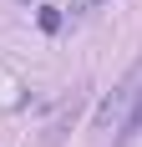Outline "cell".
Here are the masks:
<instances>
[{
  "mask_svg": "<svg viewBox=\"0 0 142 147\" xmlns=\"http://www.w3.org/2000/svg\"><path fill=\"white\" fill-rule=\"evenodd\" d=\"M36 20H41V30H46V36H56L66 15H61V5H41V10H36Z\"/></svg>",
  "mask_w": 142,
  "mask_h": 147,
  "instance_id": "3",
  "label": "cell"
},
{
  "mask_svg": "<svg viewBox=\"0 0 142 147\" xmlns=\"http://www.w3.org/2000/svg\"><path fill=\"white\" fill-rule=\"evenodd\" d=\"M137 102H142V61L122 76V81H117L112 91H107V102L97 107V132H122V127H127V117L137 112Z\"/></svg>",
  "mask_w": 142,
  "mask_h": 147,
  "instance_id": "1",
  "label": "cell"
},
{
  "mask_svg": "<svg viewBox=\"0 0 142 147\" xmlns=\"http://www.w3.org/2000/svg\"><path fill=\"white\" fill-rule=\"evenodd\" d=\"M97 5H107V0H71V20H81V15H91Z\"/></svg>",
  "mask_w": 142,
  "mask_h": 147,
  "instance_id": "4",
  "label": "cell"
},
{
  "mask_svg": "<svg viewBox=\"0 0 142 147\" xmlns=\"http://www.w3.org/2000/svg\"><path fill=\"white\" fill-rule=\"evenodd\" d=\"M76 112H81V91H71V102L61 107L51 122H46V147H56L61 137H66V122H76Z\"/></svg>",
  "mask_w": 142,
  "mask_h": 147,
  "instance_id": "2",
  "label": "cell"
}]
</instances>
